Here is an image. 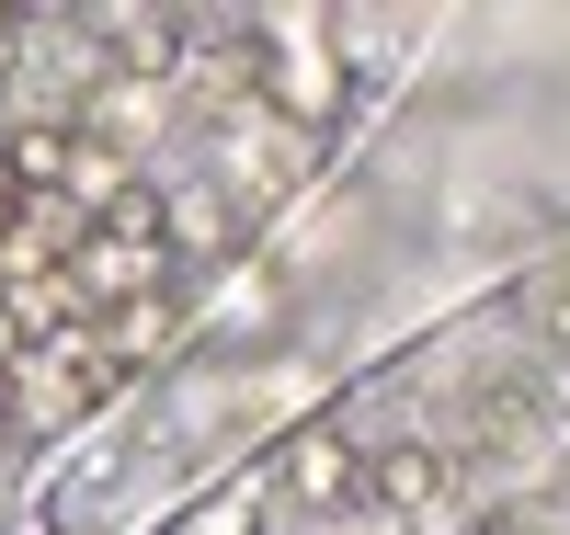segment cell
<instances>
[{"label": "cell", "instance_id": "1", "mask_svg": "<svg viewBox=\"0 0 570 535\" xmlns=\"http://www.w3.org/2000/svg\"><path fill=\"white\" fill-rule=\"evenodd\" d=\"M365 456L376 445H365L343 410H297V422L274 433V456H263L285 524H365Z\"/></svg>", "mask_w": 570, "mask_h": 535}, {"label": "cell", "instance_id": "2", "mask_svg": "<svg viewBox=\"0 0 570 535\" xmlns=\"http://www.w3.org/2000/svg\"><path fill=\"white\" fill-rule=\"evenodd\" d=\"M263 103H274V126H297V137L343 126L354 58H343V34H331V12H274L263 23Z\"/></svg>", "mask_w": 570, "mask_h": 535}, {"label": "cell", "instance_id": "3", "mask_svg": "<svg viewBox=\"0 0 570 535\" xmlns=\"http://www.w3.org/2000/svg\"><path fill=\"white\" fill-rule=\"evenodd\" d=\"M456 467H445V445H422V433H389V445L365 456V513H389V524H445L456 502Z\"/></svg>", "mask_w": 570, "mask_h": 535}, {"label": "cell", "instance_id": "4", "mask_svg": "<svg viewBox=\"0 0 570 535\" xmlns=\"http://www.w3.org/2000/svg\"><path fill=\"white\" fill-rule=\"evenodd\" d=\"M0 160H12L23 194H69V206H80L91 137H80V115H23V126H0Z\"/></svg>", "mask_w": 570, "mask_h": 535}, {"label": "cell", "instance_id": "5", "mask_svg": "<svg viewBox=\"0 0 570 535\" xmlns=\"http://www.w3.org/2000/svg\"><path fill=\"white\" fill-rule=\"evenodd\" d=\"M91 330H104V354H115V365H149V354H171L183 330H195V297H183V285H149V297L104 308Z\"/></svg>", "mask_w": 570, "mask_h": 535}, {"label": "cell", "instance_id": "6", "mask_svg": "<svg viewBox=\"0 0 570 535\" xmlns=\"http://www.w3.org/2000/svg\"><path fill=\"white\" fill-rule=\"evenodd\" d=\"M525 297H537V319H548V330H559V343H570V251H559V262H548V274L525 285Z\"/></svg>", "mask_w": 570, "mask_h": 535}, {"label": "cell", "instance_id": "7", "mask_svg": "<svg viewBox=\"0 0 570 535\" xmlns=\"http://www.w3.org/2000/svg\"><path fill=\"white\" fill-rule=\"evenodd\" d=\"M23 206H35V194L12 182V160H0V239H12V228H23Z\"/></svg>", "mask_w": 570, "mask_h": 535}, {"label": "cell", "instance_id": "8", "mask_svg": "<svg viewBox=\"0 0 570 535\" xmlns=\"http://www.w3.org/2000/svg\"><path fill=\"white\" fill-rule=\"evenodd\" d=\"M12 46H23V12H12V0H0V58H12Z\"/></svg>", "mask_w": 570, "mask_h": 535}, {"label": "cell", "instance_id": "9", "mask_svg": "<svg viewBox=\"0 0 570 535\" xmlns=\"http://www.w3.org/2000/svg\"><path fill=\"white\" fill-rule=\"evenodd\" d=\"M365 535H434V524H389V513H365Z\"/></svg>", "mask_w": 570, "mask_h": 535}, {"label": "cell", "instance_id": "10", "mask_svg": "<svg viewBox=\"0 0 570 535\" xmlns=\"http://www.w3.org/2000/svg\"><path fill=\"white\" fill-rule=\"evenodd\" d=\"M0 535H12V456H0Z\"/></svg>", "mask_w": 570, "mask_h": 535}, {"label": "cell", "instance_id": "11", "mask_svg": "<svg viewBox=\"0 0 570 535\" xmlns=\"http://www.w3.org/2000/svg\"><path fill=\"white\" fill-rule=\"evenodd\" d=\"M0 422H12V376H0Z\"/></svg>", "mask_w": 570, "mask_h": 535}, {"label": "cell", "instance_id": "12", "mask_svg": "<svg viewBox=\"0 0 570 535\" xmlns=\"http://www.w3.org/2000/svg\"><path fill=\"white\" fill-rule=\"evenodd\" d=\"M0 297H12V262H0Z\"/></svg>", "mask_w": 570, "mask_h": 535}, {"label": "cell", "instance_id": "13", "mask_svg": "<svg viewBox=\"0 0 570 535\" xmlns=\"http://www.w3.org/2000/svg\"><path fill=\"white\" fill-rule=\"evenodd\" d=\"M559 399H570V376H559Z\"/></svg>", "mask_w": 570, "mask_h": 535}]
</instances>
